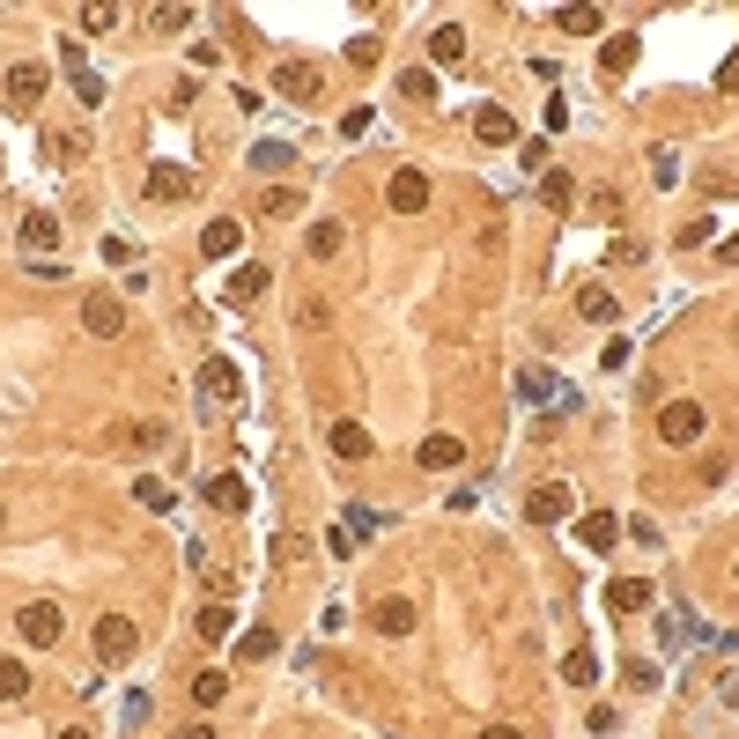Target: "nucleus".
I'll return each instance as SVG.
<instances>
[{
    "label": "nucleus",
    "mask_w": 739,
    "mask_h": 739,
    "mask_svg": "<svg viewBox=\"0 0 739 739\" xmlns=\"http://www.w3.org/2000/svg\"><path fill=\"white\" fill-rule=\"evenodd\" d=\"M60 629H67V621H60V606H52V599H37V606H23V614H15V636L37 643V651H52V643H60Z\"/></svg>",
    "instance_id": "nucleus-1"
},
{
    "label": "nucleus",
    "mask_w": 739,
    "mask_h": 739,
    "mask_svg": "<svg viewBox=\"0 0 739 739\" xmlns=\"http://www.w3.org/2000/svg\"><path fill=\"white\" fill-rule=\"evenodd\" d=\"M134 643H141V629H134L126 614H104V621H97V658H104V666H126V658H134Z\"/></svg>",
    "instance_id": "nucleus-2"
},
{
    "label": "nucleus",
    "mask_w": 739,
    "mask_h": 739,
    "mask_svg": "<svg viewBox=\"0 0 739 739\" xmlns=\"http://www.w3.org/2000/svg\"><path fill=\"white\" fill-rule=\"evenodd\" d=\"M82 326L97 333V340H119V333H126V303H119V296H104V289H97V296H82Z\"/></svg>",
    "instance_id": "nucleus-3"
},
{
    "label": "nucleus",
    "mask_w": 739,
    "mask_h": 739,
    "mask_svg": "<svg viewBox=\"0 0 739 739\" xmlns=\"http://www.w3.org/2000/svg\"><path fill=\"white\" fill-rule=\"evenodd\" d=\"M703 422H710V414L695 407V400H673L666 414H658V429H666V444H695V437H703Z\"/></svg>",
    "instance_id": "nucleus-4"
},
{
    "label": "nucleus",
    "mask_w": 739,
    "mask_h": 739,
    "mask_svg": "<svg viewBox=\"0 0 739 739\" xmlns=\"http://www.w3.org/2000/svg\"><path fill=\"white\" fill-rule=\"evenodd\" d=\"M414 621H422V614H414V599H377L370 606V629L377 636H414Z\"/></svg>",
    "instance_id": "nucleus-5"
},
{
    "label": "nucleus",
    "mask_w": 739,
    "mask_h": 739,
    "mask_svg": "<svg viewBox=\"0 0 739 739\" xmlns=\"http://www.w3.org/2000/svg\"><path fill=\"white\" fill-rule=\"evenodd\" d=\"M274 89H281L289 104H311V97H318V67H311V60H281Z\"/></svg>",
    "instance_id": "nucleus-6"
},
{
    "label": "nucleus",
    "mask_w": 739,
    "mask_h": 739,
    "mask_svg": "<svg viewBox=\"0 0 739 739\" xmlns=\"http://www.w3.org/2000/svg\"><path fill=\"white\" fill-rule=\"evenodd\" d=\"M45 82H52V74L37 67V60H23V67H8V104H15V111H30L37 97H45Z\"/></svg>",
    "instance_id": "nucleus-7"
},
{
    "label": "nucleus",
    "mask_w": 739,
    "mask_h": 739,
    "mask_svg": "<svg viewBox=\"0 0 739 739\" xmlns=\"http://www.w3.org/2000/svg\"><path fill=\"white\" fill-rule=\"evenodd\" d=\"M385 200H392V215H422V207H429V178H422V170H400Z\"/></svg>",
    "instance_id": "nucleus-8"
},
{
    "label": "nucleus",
    "mask_w": 739,
    "mask_h": 739,
    "mask_svg": "<svg viewBox=\"0 0 739 739\" xmlns=\"http://www.w3.org/2000/svg\"><path fill=\"white\" fill-rule=\"evenodd\" d=\"M185 193H193V170H185V163H156V170H148V200H185Z\"/></svg>",
    "instance_id": "nucleus-9"
},
{
    "label": "nucleus",
    "mask_w": 739,
    "mask_h": 739,
    "mask_svg": "<svg viewBox=\"0 0 739 739\" xmlns=\"http://www.w3.org/2000/svg\"><path fill=\"white\" fill-rule=\"evenodd\" d=\"M525 518H540V525L570 518V488H562V481H547V488H533V496H525Z\"/></svg>",
    "instance_id": "nucleus-10"
},
{
    "label": "nucleus",
    "mask_w": 739,
    "mask_h": 739,
    "mask_svg": "<svg viewBox=\"0 0 739 739\" xmlns=\"http://www.w3.org/2000/svg\"><path fill=\"white\" fill-rule=\"evenodd\" d=\"M333 459L340 466H363L370 459V429L363 422H333Z\"/></svg>",
    "instance_id": "nucleus-11"
},
{
    "label": "nucleus",
    "mask_w": 739,
    "mask_h": 739,
    "mask_svg": "<svg viewBox=\"0 0 739 739\" xmlns=\"http://www.w3.org/2000/svg\"><path fill=\"white\" fill-rule=\"evenodd\" d=\"M414 459H422V473H451L466 459V444L459 437H422V451H414Z\"/></svg>",
    "instance_id": "nucleus-12"
},
{
    "label": "nucleus",
    "mask_w": 739,
    "mask_h": 739,
    "mask_svg": "<svg viewBox=\"0 0 739 739\" xmlns=\"http://www.w3.org/2000/svg\"><path fill=\"white\" fill-rule=\"evenodd\" d=\"M200 392H207V400H230V392H237V363H230V355H207V363H200Z\"/></svg>",
    "instance_id": "nucleus-13"
},
{
    "label": "nucleus",
    "mask_w": 739,
    "mask_h": 739,
    "mask_svg": "<svg viewBox=\"0 0 739 739\" xmlns=\"http://www.w3.org/2000/svg\"><path fill=\"white\" fill-rule=\"evenodd\" d=\"M237 244H244V222H230V215H222V222H207V230H200V252H207V259H230Z\"/></svg>",
    "instance_id": "nucleus-14"
},
{
    "label": "nucleus",
    "mask_w": 739,
    "mask_h": 739,
    "mask_svg": "<svg viewBox=\"0 0 739 739\" xmlns=\"http://www.w3.org/2000/svg\"><path fill=\"white\" fill-rule=\"evenodd\" d=\"M267 281H274V274L252 259V267H237V274H230V289H222V296H230V303H259V296H267Z\"/></svg>",
    "instance_id": "nucleus-15"
},
{
    "label": "nucleus",
    "mask_w": 739,
    "mask_h": 739,
    "mask_svg": "<svg viewBox=\"0 0 739 739\" xmlns=\"http://www.w3.org/2000/svg\"><path fill=\"white\" fill-rule=\"evenodd\" d=\"M473 134H481L488 148H510V141H518V126H510V111H496V104H481V119H473Z\"/></svg>",
    "instance_id": "nucleus-16"
},
{
    "label": "nucleus",
    "mask_w": 739,
    "mask_h": 739,
    "mask_svg": "<svg viewBox=\"0 0 739 739\" xmlns=\"http://www.w3.org/2000/svg\"><path fill=\"white\" fill-rule=\"evenodd\" d=\"M207 503L215 510H252V488H244L237 473H215V481H207Z\"/></svg>",
    "instance_id": "nucleus-17"
},
{
    "label": "nucleus",
    "mask_w": 739,
    "mask_h": 739,
    "mask_svg": "<svg viewBox=\"0 0 739 739\" xmlns=\"http://www.w3.org/2000/svg\"><path fill=\"white\" fill-rule=\"evenodd\" d=\"M658 592H651V584H643V577H621L614 584V592H606V606H614V614H643V606H651Z\"/></svg>",
    "instance_id": "nucleus-18"
},
{
    "label": "nucleus",
    "mask_w": 739,
    "mask_h": 739,
    "mask_svg": "<svg viewBox=\"0 0 739 739\" xmlns=\"http://www.w3.org/2000/svg\"><path fill=\"white\" fill-rule=\"evenodd\" d=\"M577 311L592 318V326H614V311H621V303H614V289H599V281H592V289H577Z\"/></svg>",
    "instance_id": "nucleus-19"
},
{
    "label": "nucleus",
    "mask_w": 739,
    "mask_h": 739,
    "mask_svg": "<svg viewBox=\"0 0 739 739\" xmlns=\"http://www.w3.org/2000/svg\"><path fill=\"white\" fill-rule=\"evenodd\" d=\"M230 643H237V658H244V666H259V658H274V651H281L274 629H259V621H252L244 636H230Z\"/></svg>",
    "instance_id": "nucleus-20"
},
{
    "label": "nucleus",
    "mask_w": 739,
    "mask_h": 739,
    "mask_svg": "<svg viewBox=\"0 0 739 739\" xmlns=\"http://www.w3.org/2000/svg\"><path fill=\"white\" fill-rule=\"evenodd\" d=\"M429 52H437V67H459V60H466V30H459V23H444L437 37H429Z\"/></svg>",
    "instance_id": "nucleus-21"
},
{
    "label": "nucleus",
    "mask_w": 739,
    "mask_h": 739,
    "mask_svg": "<svg viewBox=\"0 0 739 739\" xmlns=\"http://www.w3.org/2000/svg\"><path fill=\"white\" fill-rule=\"evenodd\" d=\"M400 97H407V104H437V74H429V67H407V74H400Z\"/></svg>",
    "instance_id": "nucleus-22"
},
{
    "label": "nucleus",
    "mask_w": 739,
    "mask_h": 739,
    "mask_svg": "<svg viewBox=\"0 0 739 739\" xmlns=\"http://www.w3.org/2000/svg\"><path fill=\"white\" fill-rule=\"evenodd\" d=\"M562 680H570V688H592V680H599V651H570V658H562Z\"/></svg>",
    "instance_id": "nucleus-23"
},
{
    "label": "nucleus",
    "mask_w": 739,
    "mask_h": 739,
    "mask_svg": "<svg viewBox=\"0 0 739 739\" xmlns=\"http://www.w3.org/2000/svg\"><path fill=\"white\" fill-rule=\"evenodd\" d=\"M636 52H643L636 37H606V52H599V60H606V74H629V67H636Z\"/></svg>",
    "instance_id": "nucleus-24"
},
{
    "label": "nucleus",
    "mask_w": 739,
    "mask_h": 739,
    "mask_svg": "<svg viewBox=\"0 0 739 739\" xmlns=\"http://www.w3.org/2000/svg\"><path fill=\"white\" fill-rule=\"evenodd\" d=\"M23 244H30V252H52V244H60V222H52V215H30V222H23Z\"/></svg>",
    "instance_id": "nucleus-25"
},
{
    "label": "nucleus",
    "mask_w": 739,
    "mask_h": 739,
    "mask_svg": "<svg viewBox=\"0 0 739 739\" xmlns=\"http://www.w3.org/2000/svg\"><path fill=\"white\" fill-rule=\"evenodd\" d=\"M340 244H348V230H340V222H318V230H311V244H303V252H311V259H333Z\"/></svg>",
    "instance_id": "nucleus-26"
},
{
    "label": "nucleus",
    "mask_w": 739,
    "mask_h": 739,
    "mask_svg": "<svg viewBox=\"0 0 739 739\" xmlns=\"http://www.w3.org/2000/svg\"><path fill=\"white\" fill-rule=\"evenodd\" d=\"M577 540H584V547H614V540H621V525L599 510V518H584V525H577Z\"/></svg>",
    "instance_id": "nucleus-27"
},
{
    "label": "nucleus",
    "mask_w": 739,
    "mask_h": 739,
    "mask_svg": "<svg viewBox=\"0 0 739 739\" xmlns=\"http://www.w3.org/2000/svg\"><path fill=\"white\" fill-rule=\"evenodd\" d=\"M23 695H30V673L15 658H0V703H23Z\"/></svg>",
    "instance_id": "nucleus-28"
},
{
    "label": "nucleus",
    "mask_w": 739,
    "mask_h": 739,
    "mask_svg": "<svg viewBox=\"0 0 739 739\" xmlns=\"http://www.w3.org/2000/svg\"><path fill=\"white\" fill-rule=\"evenodd\" d=\"M555 23L570 30V37H599V30H606V23H599V8H562Z\"/></svg>",
    "instance_id": "nucleus-29"
},
{
    "label": "nucleus",
    "mask_w": 739,
    "mask_h": 739,
    "mask_svg": "<svg viewBox=\"0 0 739 739\" xmlns=\"http://www.w3.org/2000/svg\"><path fill=\"white\" fill-rule=\"evenodd\" d=\"M230 629H237L230 606H200V636H207V643H230Z\"/></svg>",
    "instance_id": "nucleus-30"
},
{
    "label": "nucleus",
    "mask_w": 739,
    "mask_h": 739,
    "mask_svg": "<svg viewBox=\"0 0 739 739\" xmlns=\"http://www.w3.org/2000/svg\"><path fill=\"white\" fill-rule=\"evenodd\" d=\"M540 193H547V207H570V200H577V185H570V170H547Z\"/></svg>",
    "instance_id": "nucleus-31"
},
{
    "label": "nucleus",
    "mask_w": 739,
    "mask_h": 739,
    "mask_svg": "<svg viewBox=\"0 0 739 739\" xmlns=\"http://www.w3.org/2000/svg\"><path fill=\"white\" fill-rule=\"evenodd\" d=\"M222 695H230V680H222V673H200V680H193V703H200V710H215Z\"/></svg>",
    "instance_id": "nucleus-32"
},
{
    "label": "nucleus",
    "mask_w": 739,
    "mask_h": 739,
    "mask_svg": "<svg viewBox=\"0 0 739 739\" xmlns=\"http://www.w3.org/2000/svg\"><path fill=\"white\" fill-rule=\"evenodd\" d=\"M651 185H680V156H673V148H651Z\"/></svg>",
    "instance_id": "nucleus-33"
},
{
    "label": "nucleus",
    "mask_w": 739,
    "mask_h": 739,
    "mask_svg": "<svg viewBox=\"0 0 739 739\" xmlns=\"http://www.w3.org/2000/svg\"><path fill=\"white\" fill-rule=\"evenodd\" d=\"M370 533H377V510L355 503V510H348V540H370Z\"/></svg>",
    "instance_id": "nucleus-34"
},
{
    "label": "nucleus",
    "mask_w": 739,
    "mask_h": 739,
    "mask_svg": "<svg viewBox=\"0 0 739 739\" xmlns=\"http://www.w3.org/2000/svg\"><path fill=\"white\" fill-rule=\"evenodd\" d=\"M111 23H119V8H82V30H89V37H104Z\"/></svg>",
    "instance_id": "nucleus-35"
},
{
    "label": "nucleus",
    "mask_w": 739,
    "mask_h": 739,
    "mask_svg": "<svg viewBox=\"0 0 739 739\" xmlns=\"http://www.w3.org/2000/svg\"><path fill=\"white\" fill-rule=\"evenodd\" d=\"M134 496H141V503H148V510H163V503H170V488H163V481H156V473H148V481H134Z\"/></svg>",
    "instance_id": "nucleus-36"
},
{
    "label": "nucleus",
    "mask_w": 739,
    "mask_h": 739,
    "mask_svg": "<svg viewBox=\"0 0 739 739\" xmlns=\"http://www.w3.org/2000/svg\"><path fill=\"white\" fill-rule=\"evenodd\" d=\"M274 555H281V562H303V555H311V540H303V533H281Z\"/></svg>",
    "instance_id": "nucleus-37"
},
{
    "label": "nucleus",
    "mask_w": 739,
    "mask_h": 739,
    "mask_svg": "<svg viewBox=\"0 0 739 739\" xmlns=\"http://www.w3.org/2000/svg\"><path fill=\"white\" fill-rule=\"evenodd\" d=\"M518 163H525V170H540V178L555 170V163H547V141H525V148H518Z\"/></svg>",
    "instance_id": "nucleus-38"
},
{
    "label": "nucleus",
    "mask_w": 739,
    "mask_h": 739,
    "mask_svg": "<svg viewBox=\"0 0 739 739\" xmlns=\"http://www.w3.org/2000/svg\"><path fill=\"white\" fill-rule=\"evenodd\" d=\"M518 392H525V400H547V392H555V385H547L540 370H518Z\"/></svg>",
    "instance_id": "nucleus-39"
},
{
    "label": "nucleus",
    "mask_w": 739,
    "mask_h": 739,
    "mask_svg": "<svg viewBox=\"0 0 739 739\" xmlns=\"http://www.w3.org/2000/svg\"><path fill=\"white\" fill-rule=\"evenodd\" d=\"M296 207H303V200L289 193V185H274V193H267V215H296Z\"/></svg>",
    "instance_id": "nucleus-40"
},
{
    "label": "nucleus",
    "mask_w": 739,
    "mask_h": 739,
    "mask_svg": "<svg viewBox=\"0 0 739 739\" xmlns=\"http://www.w3.org/2000/svg\"><path fill=\"white\" fill-rule=\"evenodd\" d=\"M717 695H725V703H739V673H732V680H717Z\"/></svg>",
    "instance_id": "nucleus-41"
},
{
    "label": "nucleus",
    "mask_w": 739,
    "mask_h": 739,
    "mask_svg": "<svg viewBox=\"0 0 739 739\" xmlns=\"http://www.w3.org/2000/svg\"><path fill=\"white\" fill-rule=\"evenodd\" d=\"M481 739H518V725H488Z\"/></svg>",
    "instance_id": "nucleus-42"
},
{
    "label": "nucleus",
    "mask_w": 739,
    "mask_h": 739,
    "mask_svg": "<svg viewBox=\"0 0 739 739\" xmlns=\"http://www.w3.org/2000/svg\"><path fill=\"white\" fill-rule=\"evenodd\" d=\"M725 259H732V267H739V237H725Z\"/></svg>",
    "instance_id": "nucleus-43"
},
{
    "label": "nucleus",
    "mask_w": 739,
    "mask_h": 739,
    "mask_svg": "<svg viewBox=\"0 0 739 739\" xmlns=\"http://www.w3.org/2000/svg\"><path fill=\"white\" fill-rule=\"evenodd\" d=\"M185 739H215V732H207V725H185Z\"/></svg>",
    "instance_id": "nucleus-44"
},
{
    "label": "nucleus",
    "mask_w": 739,
    "mask_h": 739,
    "mask_svg": "<svg viewBox=\"0 0 739 739\" xmlns=\"http://www.w3.org/2000/svg\"><path fill=\"white\" fill-rule=\"evenodd\" d=\"M60 739H89V732H60Z\"/></svg>",
    "instance_id": "nucleus-45"
},
{
    "label": "nucleus",
    "mask_w": 739,
    "mask_h": 739,
    "mask_svg": "<svg viewBox=\"0 0 739 739\" xmlns=\"http://www.w3.org/2000/svg\"><path fill=\"white\" fill-rule=\"evenodd\" d=\"M732 577H739V570H732Z\"/></svg>",
    "instance_id": "nucleus-46"
}]
</instances>
